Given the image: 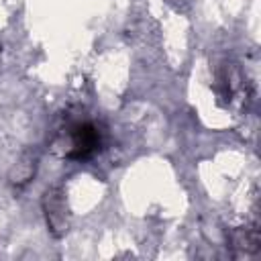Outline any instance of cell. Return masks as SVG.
Listing matches in <instances>:
<instances>
[{"label": "cell", "mask_w": 261, "mask_h": 261, "mask_svg": "<svg viewBox=\"0 0 261 261\" xmlns=\"http://www.w3.org/2000/svg\"><path fill=\"white\" fill-rule=\"evenodd\" d=\"M98 145H100V137H98V130L92 124H88V122L75 124L73 126V133H71V151H69V157L84 159V157L92 155Z\"/></svg>", "instance_id": "1"}]
</instances>
